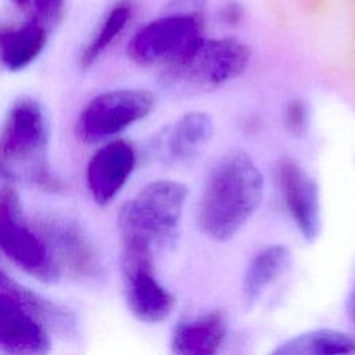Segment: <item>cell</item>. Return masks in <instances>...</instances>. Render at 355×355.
<instances>
[{"mask_svg":"<svg viewBox=\"0 0 355 355\" xmlns=\"http://www.w3.org/2000/svg\"><path fill=\"white\" fill-rule=\"evenodd\" d=\"M219 17H220V19H222L225 24L234 25V24L240 22L241 18L244 17V8H243V6H241L240 3H237V1H230V3L225 4V6L220 8Z\"/></svg>","mask_w":355,"mask_h":355,"instance_id":"obj_22","label":"cell"},{"mask_svg":"<svg viewBox=\"0 0 355 355\" xmlns=\"http://www.w3.org/2000/svg\"><path fill=\"white\" fill-rule=\"evenodd\" d=\"M215 135L214 118L205 111H189L168 125L157 139L159 159L171 166L193 161Z\"/></svg>","mask_w":355,"mask_h":355,"instance_id":"obj_13","label":"cell"},{"mask_svg":"<svg viewBox=\"0 0 355 355\" xmlns=\"http://www.w3.org/2000/svg\"><path fill=\"white\" fill-rule=\"evenodd\" d=\"M155 96L144 89H115L93 97L82 110L78 129L83 140L96 143L112 137L147 118Z\"/></svg>","mask_w":355,"mask_h":355,"instance_id":"obj_8","label":"cell"},{"mask_svg":"<svg viewBox=\"0 0 355 355\" xmlns=\"http://www.w3.org/2000/svg\"><path fill=\"white\" fill-rule=\"evenodd\" d=\"M62 6L64 0H31L26 11L31 19L46 26L60 17Z\"/></svg>","mask_w":355,"mask_h":355,"instance_id":"obj_20","label":"cell"},{"mask_svg":"<svg viewBox=\"0 0 355 355\" xmlns=\"http://www.w3.org/2000/svg\"><path fill=\"white\" fill-rule=\"evenodd\" d=\"M36 225L60 270L64 268L83 277L96 273L98 263L94 248L73 222L46 216Z\"/></svg>","mask_w":355,"mask_h":355,"instance_id":"obj_12","label":"cell"},{"mask_svg":"<svg viewBox=\"0 0 355 355\" xmlns=\"http://www.w3.org/2000/svg\"><path fill=\"white\" fill-rule=\"evenodd\" d=\"M273 355H337L355 354V340L343 330L320 327L282 341Z\"/></svg>","mask_w":355,"mask_h":355,"instance_id":"obj_17","label":"cell"},{"mask_svg":"<svg viewBox=\"0 0 355 355\" xmlns=\"http://www.w3.org/2000/svg\"><path fill=\"white\" fill-rule=\"evenodd\" d=\"M263 190V175L248 153L240 148L223 153L211 165L200 193V232L216 243L233 239L257 214Z\"/></svg>","mask_w":355,"mask_h":355,"instance_id":"obj_1","label":"cell"},{"mask_svg":"<svg viewBox=\"0 0 355 355\" xmlns=\"http://www.w3.org/2000/svg\"><path fill=\"white\" fill-rule=\"evenodd\" d=\"M0 250L40 282H55L61 275L42 236L24 222L19 196L8 184L0 187Z\"/></svg>","mask_w":355,"mask_h":355,"instance_id":"obj_7","label":"cell"},{"mask_svg":"<svg viewBox=\"0 0 355 355\" xmlns=\"http://www.w3.org/2000/svg\"><path fill=\"white\" fill-rule=\"evenodd\" d=\"M132 15V4L129 0L118 1L104 17L98 29L92 36L90 42L85 46L80 55V65L83 68L90 67L98 55L115 40V37L123 31Z\"/></svg>","mask_w":355,"mask_h":355,"instance_id":"obj_18","label":"cell"},{"mask_svg":"<svg viewBox=\"0 0 355 355\" xmlns=\"http://www.w3.org/2000/svg\"><path fill=\"white\" fill-rule=\"evenodd\" d=\"M226 337V313L212 309L182 319L173 329L171 349L178 355H214L219 352Z\"/></svg>","mask_w":355,"mask_h":355,"instance_id":"obj_14","label":"cell"},{"mask_svg":"<svg viewBox=\"0 0 355 355\" xmlns=\"http://www.w3.org/2000/svg\"><path fill=\"white\" fill-rule=\"evenodd\" d=\"M187 198L189 187L183 182L157 179L147 183L121 207L118 225L122 236L139 237L154 248L172 245L179 236Z\"/></svg>","mask_w":355,"mask_h":355,"instance_id":"obj_3","label":"cell"},{"mask_svg":"<svg viewBox=\"0 0 355 355\" xmlns=\"http://www.w3.org/2000/svg\"><path fill=\"white\" fill-rule=\"evenodd\" d=\"M207 0H169V12H196L202 14Z\"/></svg>","mask_w":355,"mask_h":355,"instance_id":"obj_21","label":"cell"},{"mask_svg":"<svg viewBox=\"0 0 355 355\" xmlns=\"http://www.w3.org/2000/svg\"><path fill=\"white\" fill-rule=\"evenodd\" d=\"M202 14L168 12L143 25L129 40L128 57L141 67H169L184 57L202 37Z\"/></svg>","mask_w":355,"mask_h":355,"instance_id":"obj_6","label":"cell"},{"mask_svg":"<svg viewBox=\"0 0 355 355\" xmlns=\"http://www.w3.org/2000/svg\"><path fill=\"white\" fill-rule=\"evenodd\" d=\"M18 7H21V8H24V10H26L28 8V6H29V3H31V0H12Z\"/></svg>","mask_w":355,"mask_h":355,"instance_id":"obj_24","label":"cell"},{"mask_svg":"<svg viewBox=\"0 0 355 355\" xmlns=\"http://www.w3.org/2000/svg\"><path fill=\"white\" fill-rule=\"evenodd\" d=\"M348 315H349V318H351V320L355 326V284H354V287L351 290V294L348 297Z\"/></svg>","mask_w":355,"mask_h":355,"instance_id":"obj_23","label":"cell"},{"mask_svg":"<svg viewBox=\"0 0 355 355\" xmlns=\"http://www.w3.org/2000/svg\"><path fill=\"white\" fill-rule=\"evenodd\" d=\"M136 166L133 146L116 139L101 146L90 158L86 169V183L93 200L104 207L123 189Z\"/></svg>","mask_w":355,"mask_h":355,"instance_id":"obj_11","label":"cell"},{"mask_svg":"<svg viewBox=\"0 0 355 355\" xmlns=\"http://www.w3.org/2000/svg\"><path fill=\"white\" fill-rule=\"evenodd\" d=\"M0 348L10 354H43L50 349L46 326L21 300V284L0 269Z\"/></svg>","mask_w":355,"mask_h":355,"instance_id":"obj_10","label":"cell"},{"mask_svg":"<svg viewBox=\"0 0 355 355\" xmlns=\"http://www.w3.org/2000/svg\"><path fill=\"white\" fill-rule=\"evenodd\" d=\"M154 247L132 236H122L121 269L126 304L132 315L148 324L166 320L176 306L175 295L158 280Z\"/></svg>","mask_w":355,"mask_h":355,"instance_id":"obj_5","label":"cell"},{"mask_svg":"<svg viewBox=\"0 0 355 355\" xmlns=\"http://www.w3.org/2000/svg\"><path fill=\"white\" fill-rule=\"evenodd\" d=\"M47 141L40 104L32 97L18 98L0 126V173L25 178L46 190H58V180L44 162Z\"/></svg>","mask_w":355,"mask_h":355,"instance_id":"obj_2","label":"cell"},{"mask_svg":"<svg viewBox=\"0 0 355 355\" xmlns=\"http://www.w3.org/2000/svg\"><path fill=\"white\" fill-rule=\"evenodd\" d=\"M293 265L291 250L282 243L268 244L248 261L243 280L241 298L245 308H252L266 290L283 277Z\"/></svg>","mask_w":355,"mask_h":355,"instance_id":"obj_15","label":"cell"},{"mask_svg":"<svg viewBox=\"0 0 355 355\" xmlns=\"http://www.w3.org/2000/svg\"><path fill=\"white\" fill-rule=\"evenodd\" d=\"M276 183L282 204L298 234L313 243L322 232L320 189L304 165L282 157L276 165Z\"/></svg>","mask_w":355,"mask_h":355,"instance_id":"obj_9","label":"cell"},{"mask_svg":"<svg viewBox=\"0 0 355 355\" xmlns=\"http://www.w3.org/2000/svg\"><path fill=\"white\" fill-rule=\"evenodd\" d=\"M251 61V49L236 37H202L184 57L164 69L166 85L205 92L240 78Z\"/></svg>","mask_w":355,"mask_h":355,"instance_id":"obj_4","label":"cell"},{"mask_svg":"<svg viewBox=\"0 0 355 355\" xmlns=\"http://www.w3.org/2000/svg\"><path fill=\"white\" fill-rule=\"evenodd\" d=\"M309 110L301 98L290 100L283 111V123L293 136H304L309 126Z\"/></svg>","mask_w":355,"mask_h":355,"instance_id":"obj_19","label":"cell"},{"mask_svg":"<svg viewBox=\"0 0 355 355\" xmlns=\"http://www.w3.org/2000/svg\"><path fill=\"white\" fill-rule=\"evenodd\" d=\"M46 28L29 19L22 25L0 26V62L12 72L26 68L44 49Z\"/></svg>","mask_w":355,"mask_h":355,"instance_id":"obj_16","label":"cell"}]
</instances>
